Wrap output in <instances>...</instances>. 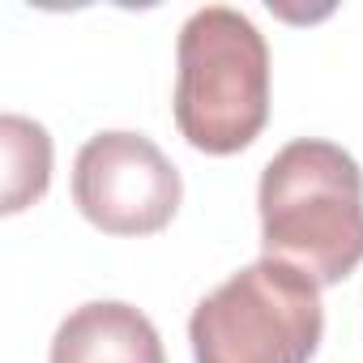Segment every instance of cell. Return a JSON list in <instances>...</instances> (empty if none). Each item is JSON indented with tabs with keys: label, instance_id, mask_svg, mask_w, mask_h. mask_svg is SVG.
Returning <instances> with one entry per match:
<instances>
[{
	"label": "cell",
	"instance_id": "5b68a950",
	"mask_svg": "<svg viewBox=\"0 0 363 363\" xmlns=\"http://www.w3.org/2000/svg\"><path fill=\"white\" fill-rule=\"evenodd\" d=\"M48 363H167V354L145 312L120 299H94L60 320Z\"/></svg>",
	"mask_w": 363,
	"mask_h": 363
},
{
	"label": "cell",
	"instance_id": "8992f818",
	"mask_svg": "<svg viewBox=\"0 0 363 363\" xmlns=\"http://www.w3.org/2000/svg\"><path fill=\"white\" fill-rule=\"evenodd\" d=\"M0 145H5V214H22L48 193L52 137L43 124L9 111L0 120Z\"/></svg>",
	"mask_w": 363,
	"mask_h": 363
},
{
	"label": "cell",
	"instance_id": "277c9868",
	"mask_svg": "<svg viewBox=\"0 0 363 363\" xmlns=\"http://www.w3.org/2000/svg\"><path fill=\"white\" fill-rule=\"evenodd\" d=\"M184 197L175 162L128 128L94 133L73 162V201L103 235H154L162 231Z\"/></svg>",
	"mask_w": 363,
	"mask_h": 363
},
{
	"label": "cell",
	"instance_id": "6da1fadb",
	"mask_svg": "<svg viewBox=\"0 0 363 363\" xmlns=\"http://www.w3.org/2000/svg\"><path fill=\"white\" fill-rule=\"evenodd\" d=\"M265 257L295 265L316 286H337L363 261V171L320 137L282 145L257 189Z\"/></svg>",
	"mask_w": 363,
	"mask_h": 363
},
{
	"label": "cell",
	"instance_id": "7a4b0ae2",
	"mask_svg": "<svg viewBox=\"0 0 363 363\" xmlns=\"http://www.w3.org/2000/svg\"><path fill=\"white\" fill-rule=\"evenodd\" d=\"M175 128L193 150L227 158L269 120V43L231 5H206L175 43Z\"/></svg>",
	"mask_w": 363,
	"mask_h": 363
},
{
	"label": "cell",
	"instance_id": "3957f363",
	"mask_svg": "<svg viewBox=\"0 0 363 363\" xmlns=\"http://www.w3.org/2000/svg\"><path fill=\"white\" fill-rule=\"evenodd\" d=\"M320 337V286L274 257L231 274L189 320L197 363H312Z\"/></svg>",
	"mask_w": 363,
	"mask_h": 363
}]
</instances>
